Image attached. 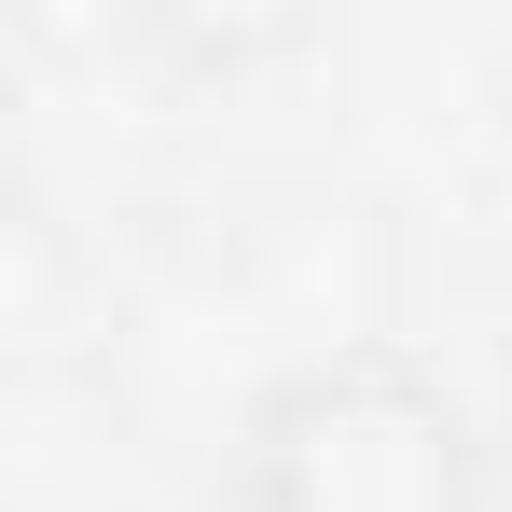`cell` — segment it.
Here are the masks:
<instances>
[{"instance_id":"obj_1","label":"cell","mask_w":512,"mask_h":512,"mask_svg":"<svg viewBox=\"0 0 512 512\" xmlns=\"http://www.w3.org/2000/svg\"><path fill=\"white\" fill-rule=\"evenodd\" d=\"M208 512H485V429L416 346H346L250 416Z\"/></svg>"}]
</instances>
